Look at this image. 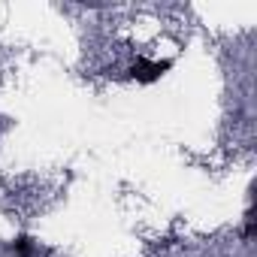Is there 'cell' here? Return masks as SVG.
I'll return each mask as SVG.
<instances>
[{
  "label": "cell",
  "mask_w": 257,
  "mask_h": 257,
  "mask_svg": "<svg viewBox=\"0 0 257 257\" xmlns=\"http://www.w3.org/2000/svg\"><path fill=\"white\" fill-rule=\"evenodd\" d=\"M13 251H16L19 257H31V254H34V242H31L28 236H19V239L13 242Z\"/></svg>",
  "instance_id": "6da1fadb"
}]
</instances>
